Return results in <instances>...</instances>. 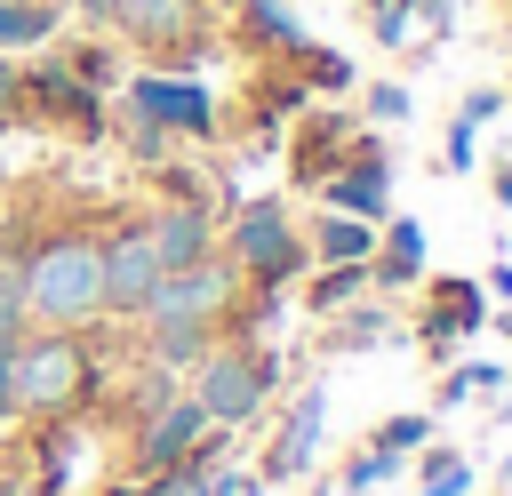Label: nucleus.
Listing matches in <instances>:
<instances>
[{
    "label": "nucleus",
    "mask_w": 512,
    "mask_h": 496,
    "mask_svg": "<svg viewBox=\"0 0 512 496\" xmlns=\"http://www.w3.org/2000/svg\"><path fill=\"white\" fill-rule=\"evenodd\" d=\"M344 152H352V120H312L304 136H296V184H320V176H336L344 168Z\"/></svg>",
    "instance_id": "f3484780"
},
{
    "label": "nucleus",
    "mask_w": 512,
    "mask_h": 496,
    "mask_svg": "<svg viewBox=\"0 0 512 496\" xmlns=\"http://www.w3.org/2000/svg\"><path fill=\"white\" fill-rule=\"evenodd\" d=\"M88 400V344L80 328L16 336V416H72Z\"/></svg>",
    "instance_id": "20e7f679"
},
{
    "label": "nucleus",
    "mask_w": 512,
    "mask_h": 496,
    "mask_svg": "<svg viewBox=\"0 0 512 496\" xmlns=\"http://www.w3.org/2000/svg\"><path fill=\"white\" fill-rule=\"evenodd\" d=\"M144 336H152V368H192L208 344H216V320H144Z\"/></svg>",
    "instance_id": "a211bd4d"
},
{
    "label": "nucleus",
    "mask_w": 512,
    "mask_h": 496,
    "mask_svg": "<svg viewBox=\"0 0 512 496\" xmlns=\"http://www.w3.org/2000/svg\"><path fill=\"white\" fill-rule=\"evenodd\" d=\"M320 432H328V384H304V392L288 400V424H280V440H272V456H264L256 488H288V480H296V472L312 464Z\"/></svg>",
    "instance_id": "9b49d317"
},
{
    "label": "nucleus",
    "mask_w": 512,
    "mask_h": 496,
    "mask_svg": "<svg viewBox=\"0 0 512 496\" xmlns=\"http://www.w3.org/2000/svg\"><path fill=\"white\" fill-rule=\"evenodd\" d=\"M16 112H24V96H16V64L0 56V120H16Z\"/></svg>",
    "instance_id": "72a5a7b5"
},
{
    "label": "nucleus",
    "mask_w": 512,
    "mask_h": 496,
    "mask_svg": "<svg viewBox=\"0 0 512 496\" xmlns=\"http://www.w3.org/2000/svg\"><path fill=\"white\" fill-rule=\"evenodd\" d=\"M232 296H240V264L216 248V256H200V264H184V272H160L136 320H224Z\"/></svg>",
    "instance_id": "0eeeda50"
},
{
    "label": "nucleus",
    "mask_w": 512,
    "mask_h": 496,
    "mask_svg": "<svg viewBox=\"0 0 512 496\" xmlns=\"http://www.w3.org/2000/svg\"><path fill=\"white\" fill-rule=\"evenodd\" d=\"M24 328H32V312H24V272L0 264V336H24Z\"/></svg>",
    "instance_id": "bb28decb"
},
{
    "label": "nucleus",
    "mask_w": 512,
    "mask_h": 496,
    "mask_svg": "<svg viewBox=\"0 0 512 496\" xmlns=\"http://www.w3.org/2000/svg\"><path fill=\"white\" fill-rule=\"evenodd\" d=\"M336 328H328V352H368V344H384L392 336V312L384 304H344V312H328Z\"/></svg>",
    "instance_id": "5701e85b"
},
{
    "label": "nucleus",
    "mask_w": 512,
    "mask_h": 496,
    "mask_svg": "<svg viewBox=\"0 0 512 496\" xmlns=\"http://www.w3.org/2000/svg\"><path fill=\"white\" fill-rule=\"evenodd\" d=\"M240 32H248V48H264V56H296V48H304V32H296V16H288L280 0H240Z\"/></svg>",
    "instance_id": "412c9836"
},
{
    "label": "nucleus",
    "mask_w": 512,
    "mask_h": 496,
    "mask_svg": "<svg viewBox=\"0 0 512 496\" xmlns=\"http://www.w3.org/2000/svg\"><path fill=\"white\" fill-rule=\"evenodd\" d=\"M144 240H152L160 272H184V264L216 256V216H208V200H168V208L144 224Z\"/></svg>",
    "instance_id": "f8f14e48"
},
{
    "label": "nucleus",
    "mask_w": 512,
    "mask_h": 496,
    "mask_svg": "<svg viewBox=\"0 0 512 496\" xmlns=\"http://www.w3.org/2000/svg\"><path fill=\"white\" fill-rule=\"evenodd\" d=\"M496 328H504V344H512V304H504V312H496Z\"/></svg>",
    "instance_id": "58836bf2"
},
{
    "label": "nucleus",
    "mask_w": 512,
    "mask_h": 496,
    "mask_svg": "<svg viewBox=\"0 0 512 496\" xmlns=\"http://www.w3.org/2000/svg\"><path fill=\"white\" fill-rule=\"evenodd\" d=\"M408 16H416V0H376V40H384V48H400Z\"/></svg>",
    "instance_id": "c85d7f7f"
},
{
    "label": "nucleus",
    "mask_w": 512,
    "mask_h": 496,
    "mask_svg": "<svg viewBox=\"0 0 512 496\" xmlns=\"http://www.w3.org/2000/svg\"><path fill=\"white\" fill-rule=\"evenodd\" d=\"M496 488H504V496H512V448H504V464H496Z\"/></svg>",
    "instance_id": "4c0bfd02"
},
{
    "label": "nucleus",
    "mask_w": 512,
    "mask_h": 496,
    "mask_svg": "<svg viewBox=\"0 0 512 496\" xmlns=\"http://www.w3.org/2000/svg\"><path fill=\"white\" fill-rule=\"evenodd\" d=\"M184 376H192L184 392L208 408V424L240 432V424H256V416L272 408V392H280V352H256V344H208Z\"/></svg>",
    "instance_id": "7ed1b4c3"
},
{
    "label": "nucleus",
    "mask_w": 512,
    "mask_h": 496,
    "mask_svg": "<svg viewBox=\"0 0 512 496\" xmlns=\"http://www.w3.org/2000/svg\"><path fill=\"white\" fill-rule=\"evenodd\" d=\"M480 328H488V288H480V280H440V288H432L424 344H432V352H456V336H480Z\"/></svg>",
    "instance_id": "4468645a"
},
{
    "label": "nucleus",
    "mask_w": 512,
    "mask_h": 496,
    "mask_svg": "<svg viewBox=\"0 0 512 496\" xmlns=\"http://www.w3.org/2000/svg\"><path fill=\"white\" fill-rule=\"evenodd\" d=\"M16 272H24L32 328H88V320H104V240L96 232H48Z\"/></svg>",
    "instance_id": "f257e3e1"
},
{
    "label": "nucleus",
    "mask_w": 512,
    "mask_h": 496,
    "mask_svg": "<svg viewBox=\"0 0 512 496\" xmlns=\"http://www.w3.org/2000/svg\"><path fill=\"white\" fill-rule=\"evenodd\" d=\"M488 296H504V304H512V256H504V264L488 272Z\"/></svg>",
    "instance_id": "c9c22d12"
},
{
    "label": "nucleus",
    "mask_w": 512,
    "mask_h": 496,
    "mask_svg": "<svg viewBox=\"0 0 512 496\" xmlns=\"http://www.w3.org/2000/svg\"><path fill=\"white\" fill-rule=\"evenodd\" d=\"M56 24H64V0H0V56L56 40Z\"/></svg>",
    "instance_id": "6ab92c4d"
},
{
    "label": "nucleus",
    "mask_w": 512,
    "mask_h": 496,
    "mask_svg": "<svg viewBox=\"0 0 512 496\" xmlns=\"http://www.w3.org/2000/svg\"><path fill=\"white\" fill-rule=\"evenodd\" d=\"M440 160H448V176L472 168V128H464V120H448V152H440Z\"/></svg>",
    "instance_id": "2f4dec72"
},
{
    "label": "nucleus",
    "mask_w": 512,
    "mask_h": 496,
    "mask_svg": "<svg viewBox=\"0 0 512 496\" xmlns=\"http://www.w3.org/2000/svg\"><path fill=\"white\" fill-rule=\"evenodd\" d=\"M368 120H384V128L408 120V88H400V80H376V88H368Z\"/></svg>",
    "instance_id": "cd10ccee"
},
{
    "label": "nucleus",
    "mask_w": 512,
    "mask_h": 496,
    "mask_svg": "<svg viewBox=\"0 0 512 496\" xmlns=\"http://www.w3.org/2000/svg\"><path fill=\"white\" fill-rule=\"evenodd\" d=\"M416 480H424V496H472V456L424 440V448H416Z\"/></svg>",
    "instance_id": "4be33fe9"
},
{
    "label": "nucleus",
    "mask_w": 512,
    "mask_h": 496,
    "mask_svg": "<svg viewBox=\"0 0 512 496\" xmlns=\"http://www.w3.org/2000/svg\"><path fill=\"white\" fill-rule=\"evenodd\" d=\"M400 464H408V456H392V448H376V440H368V448H352V456H344L336 488H344V496H368V488H376V480H392Z\"/></svg>",
    "instance_id": "b1692460"
},
{
    "label": "nucleus",
    "mask_w": 512,
    "mask_h": 496,
    "mask_svg": "<svg viewBox=\"0 0 512 496\" xmlns=\"http://www.w3.org/2000/svg\"><path fill=\"white\" fill-rule=\"evenodd\" d=\"M304 248H312V264H368L376 256V224L344 216V208H320L312 232H304Z\"/></svg>",
    "instance_id": "dca6fc26"
},
{
    "label": "nucleus",
    "mask_w": 512,
    "mask_h": 496,
    "mask_svg": "<svg viewBox=\"0 0 512 496\" xmlns=\"http://www.w3.org/2000/svg\"><path fill=\"white\" fill-rule=\"evenodd\" d=\"M496 424H512V384H496Z\"/></svg>",
    "instance_id": "e433bc0d"
},
{
    "label": "nucleus",
    "mask_w": 512,
    "mask_h": 496,
    "mask_svg": "<svg viewBox=\"0 0 512 496\" xmlns=\"http://www.w3.org/2000/svg\"><path fill=\"white\" fill-rule=\"evenodd\" d=\"M16 416V336H0V424Z\"/></svg>",
    "instance_id": "7c9ffc66"
},
{
    "label": "nucleus",
    "mask_w": 512,
    "mask_h": 496,
    "mask_svg": "<svg viewBox=\"0 0 512 496\" xmlns=\"http://www.w3.org/2000/svg\"><path fill=\"white\" fill-rule=\"evenodd\" d=\"M88 24H104L112 40H128L152 72H192L216 32H208V8L200 0H80Z\"/></svg>",
    "instance_id": "f03ea898"
},
{
    "label": "nucleus",
    "mask_w": 512,
    "mask_h": 496,
    "mask_svg": "<svg viewBox=\"0 0 512 496\" xmlns=\"http://www.w3.org/2000/svg\"><path fill=\"white\" fill-rule=\"evenodd\" d=\"M312 192H320V208H344V216H368V224H384V216H392V160H384L368 136H352L344 168H336V176H320Z\"/></svg>",
    "instance_id": "6e6552de"
},
{
    "label": "nucleus",
    "mask_w": 512,
    "mask_h": 496,
    "mask_svg": "<svg viewBox=\"0 0 512 496\" xmlns=\"http://www.w3.org/2000/svg\"><path fill=\"white\" fill-rule=\"evenodd\" d=\"M376 280H368V264H312V280H304V304L328 320V312H344V304H360Z\"/></svg>",
    "instance_id": "aec40b11"
},
{
    "label": "nucleus",
    "mask_w": 512,
    "mask_h": 496,
    "mask_svg": "<svg viewBox=\"0 0 512 496\" xmlns=\"http://www.w3.org/2000/svg\"><path fill=\"white\" fill-rule=\"evenodd\" d=\"M200 432H208V408H200L192 392L152 400V408H144V424H136V440H128L136 480H144V472H160V464H176V456H192V440H200Z\"/></svg>",
    "instance_id": "1a4fd4ad"
},
{
    "label": "nucleus",
    "mask_w": 512,
    "mask_h": 496,
    "mask_svg": "<svg viewBox=\"0 0 512 496\" xmlns=\"http://www.w3.org/2000/svg\"><path fill=\"white\" fill-rule=\"evenodd\" d=\"M0 496H16V488H8V472H0Z\"/></svg>",
    "instance_id": "ea45409f"
},
{
    "label": "nucleus",
    "mask_w": 512,
    "mask_h": 496,
    "mask_svg": "<svg viewBox=\"0 0 512 496\" xmlns=\"http://www.w3.org/2000/svg\"><path fill=\"white\" fill-rule=\"evenodd\" d=\"M456 400H472V376H464V368H448V376L432 384V408H456Z\"/></svg>",
    "instance_id": "473e14b6"
},
{
    "label": "nucleus",
    "mask_w": 512,
    "mask_h": 496,
    "mask_svg": "<svg viewBox=\"0 0 512 496\" xmlns=\"http://www.w3.org/2000/svg\"><path fill=\"white\" fill-rule=\"evenodd\" d=\"M368 280H376V288H416V280H424V224H416V216H384V224H376Z\"/></svg>",
    "instance_id": "2eb2a0df"
},
{
    "label": "nucleus",
    "mask_w": 512,
    "mask_h": 496,
    "mask_svg": "<svg viewBox=\"0 0 512 496\" xmlns=\"http://www.w3.org/2000/svg\"><path fill=\"white\" fill-rule=\"evenodd\" d=\"M120 112L128 120H144V128H160V136H192V144H208L216 136V96L192 80V72H128V88H120Z\"/></svg>",
    "instance_id": "423d86ee"
},
{
    "label": "nucleus",
    "mask_w": 512,
    "mask_h": 496,
    "mask_svg": "<svg viewBox=\"0 0 512 496\" xmlns=\"http://www.w3.org/2000/svg\"><path fill=\"white\" fill-rule=\"evenodd\" d=\"M488 192H496V200H504V208H512V152H504V160H496V176H488Z\"/></svg>",
    "instance_id": "f704fd0d"
},
{
    "label": "nucleus",
    "mask_w": 512,
    "mask_h": 496,
    "mask_svg": "<svg viewBox=\"0 0 512 496\" xmlns=\"http://www.w3.org/2000/svg\"><path fill=\"white\" fill-rule=\"evenodd\" d=\"M296 72H304V88H312V96H320V88H328V96H336V88H352V64H344V56H328V48H296Z\"/></svg>",
    "instance_id": "a878e982"
},
{
    "label": "nucleus",
    "mask_w": 512,
    "mask_h": 496,
    "mask_svg": "<svg viewBox=\"0 0 512 496\" xmlns=\"http://www.w3.org/2000/svg\"><path fill=\"white\" fill-rule=\"evenodd\" d=\"M496 112H504V88H472V96H464V112H456V120H464V128H488V120H496Z\"/></svg>",
    "instance_id": "c756f323"
},
{
    "label": "nucleus",
    "mask_w": 512,
    "mask_h": 496,
    "mask_svg": "<svg viewBox=\"0 0 512 496\" xmlns=\"http://www.w3.org/2000/svg\"><path fill=\"white\" fill-rule=\"evenodd\" d=\"M16 88H24V96H48V120H56V128H72V136H104V96H96L88 80L40 64V72H16Z\"/></svg>",
    "instance_id": "ddd939ff"
},
{
    "label": "nucleus",
    "mask_w": 512,
    "mask_h": 496,
    "mask_svg": "<svg viewBox=\"0 0 512 496\" xmlns=\"http://www.w3.org/2000/svg\"><path fill=\"white\" fill-rule=\"evenodd\" d=\"M432 440V408H408V416H384L376 424V448H392V456H416Z\"/></svg>",
    "instance_id": "393cba45"
},
{
    "label": "nucleus",
    "mask_w": 512,
    "mask_h": 496,
    "mask_svg": "<svg viewBox=\"0 0 512 496\" xmlns=\"http://www.w3.org/2000/svg\"><path fill=\"white\" fill-rule=\"evenodd\" d=\"M224 256H232V264H240V280H256V288H288V280L312 264V248H304V232H296L288 200H248V208H232Z\"/></svg>",
    "instance_id": "39448f33"
},
{
    "label": "nucleus",
    "mask_w": 512,
    "mask_h": 496,
    "mask_svg": "<svg viewBox=\"0 0 512 496\" xmlns=\"http://www.w3.org/2000/svg\"><path fill=\"white\" fill-rule=\"evenodd\" d=\"M152 280H160V256H152L144 224H120V232L104 240V312L136 320V312H144V296H152Z\"/></svg>",
    "instance_id": "9d476101"
}]
</instances>
